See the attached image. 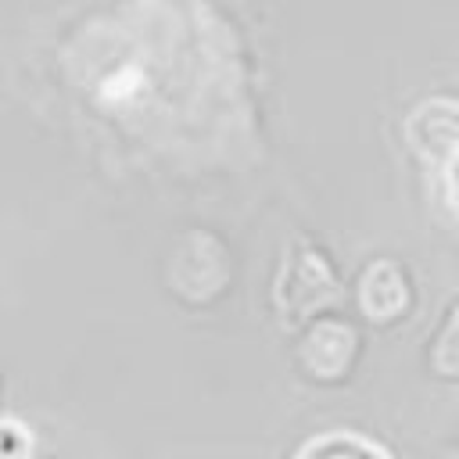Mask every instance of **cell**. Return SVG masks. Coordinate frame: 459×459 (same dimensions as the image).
I'll return each instance as SVG.
<instances>
[{
  "mask_svg": "<svg viewBox=\"0 0 459 459\" xmlns=\"http://www.w3.org/2000/svg\"><path fill=\"white\" fill-rule=\"evenodd\" d=\"M341 287L333 269L326 265V258L312 247H301L280 273L276 280V308L287 319H305L319 308H326L330 301H337Z\"/></svg>",
  "mask_w": 459,
  "mask_h": 459,
  "instance_id": "6da1fadb",
  "label": "cell"
},
{
  "mask_svg": "<svg viewBox=\"0 0 459 459\" xmlns=\"http://www.w3.org/2000/svg\"><path fill=\"white\" fill-rule=\"evenodd\" d=\"M0 459H36L32 437L18 420H0Z\"/></svg>",
  "mask_w": 459,
  "mask_h": 459,
  "instance_id": "8992f818",
  "label": "cell"
},
{
  "mask_svg": "<svg viewBox=\"0 0 459 459\" xmlns=\"http://www.w3.org/2000/svg\"><path fill=\"white\" fill-rule=\"evenodd\" d=\"M294 459H391L380 445H373L369 437L362 434H351V430H330V434H319V437H308Z\"/></svg>",
  "mask_w": 459,
  "mask_h": 459,
  "instance_id": "5b68a950",
  "label": "cell"
},
{
  "mask_svg": "<svg viewBox=\"0 0 459 459\" xmlns=\"http://www.w3.org/2000/svg\"><path fill=\"white\" fill-rule=\"evenodd\" d=\"M359 305L369 319L387 323L405 312L409 305V283L394 262H373L359 280Z\"/></svg>",
  "mask_w": 459,
  "mask_h": 459,
  "instance_id": "277c9868",
  "label": "cell"
},
{
  "mask_svg": "<svg viewBox=\"0 0 459 459\" xmlns=\"http://www.w3.org/2000/svg\"><path fill=\"white\" fill-rule=\"evenodd\" d=\"M351 355H355V330L348 323H337V319H323L308 330L305 344H301V362L312 377H341L348 366H351Z\"/></svg>",
  "mask_w": 459,
  "mask_h": 459,
  "instance_id": "3957f363",
  "label": "cell"
},
{
  "mask_svg": "<svg viewBox=\"0 0 459 459\" xmlns=\"http://www.w3.org/2000/svg\"><path fill=\"white\" fill-rule=\"evenodd\" d=\"M405 133H409V143L423 158L441 161V176H445V183H452V169H455V104L448 97L420 104L409 115Z\"/></svg>",
  "mask_w": 459,
  "mask_h": 459,
  "instance_id": "7a4b0ae2",
  "label": "cell"
}]
</instances>
